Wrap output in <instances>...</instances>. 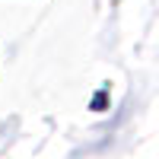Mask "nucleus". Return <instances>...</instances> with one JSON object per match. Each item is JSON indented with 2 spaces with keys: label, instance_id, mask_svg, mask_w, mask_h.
I'll return each mask as SVG.
<instances>
[]
</instances>
